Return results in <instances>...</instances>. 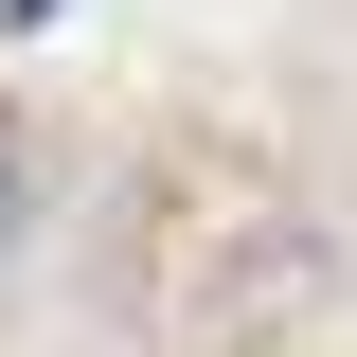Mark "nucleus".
Wrapping results in <instances>:
<instances>
[{"label": "nucleus", "instance_id": "nucleus-1", "mask_svg": "<svg viewBox=\"0 0 357 357\" xmlns=\"http://www.w3.org/2000/svg\"><path fill=\"white\" fill-rule=\"evenodd\" d=\"M0 232H18V178H0Z\"/></svg>", "mask_w": 357, "mask_h": 357}]
</instances>
